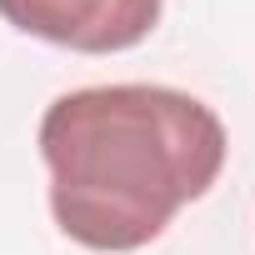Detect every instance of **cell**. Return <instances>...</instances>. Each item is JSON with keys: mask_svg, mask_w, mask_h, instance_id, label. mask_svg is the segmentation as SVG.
<instances>
[{"mask_svg": "<svg viewBox=\"0 0 255 255\" xmlns=\"http://www.w3.org/2000/svg\"><path fill=\"white\" fill-rule=\"evenodd\" d=\"M50 215L65 240L125 255L160 240L225 170V120L175 85H85L40 115Z\"/></svg>", "mask_w": 255, "mask_h": 255, "instance_id": "6da1fadb", "label": "cell"}, {"mask_svg": "<svg viewBox=\"0 0 255 255\" xmlns=\"http://www.w3.org/2000/svg\"><path fill=\"white\" fill-rule=\"evenodd\" d=\"M165 0H0V20L75 55H115L160 25Z\"/></svg>", "mask_w": 255, "mask_h": 255, "instance_id": "7a4b0ae2", "label": "cell"}]
</instances>
